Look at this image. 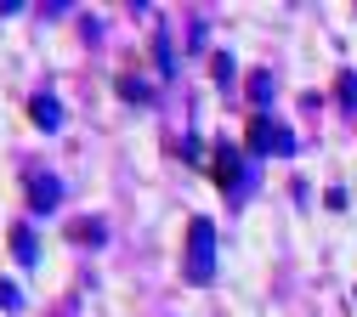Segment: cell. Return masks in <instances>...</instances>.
Segmentation results:
<instances>
[{
    "label": "cell",
    "mask_w": 357,
    "mask_h": 317,
    "mask_svg": "<svg viewBox=\"0 0 357 317\" xmlns=\"http://www.w3.org/2000/svg\"><path fill=\"white\" fill-rule=\"evenodd\" d=\"M215 278V226L204 215L188 221V284H210Z\"/></svg>",
    "instance_id": "1"
},
{
    "label": "cell",
    "mask_w": 357,
    "mask_h": 317,
    "mask_svg": "<svg viewBox=\"0 0 357 317\" xmlns=\"http://www.w3.org/2000/svg\"><path fill=\"white\" fill-rule=\"evenodd\" d=\"M244 142H250V153H278V159H289V153H295V130H284L278 119L255 114V119H250V136H244Z\"/></svg>",
    "instance_id": "2"
},
{
    "label": "cell",
    "mask_w": 357,
    "mask_h": 317,
    "mask_svg": "<svg viewBox=\"0 0 357 317\" xmlns=\"http://www.w3.org/2000/svg\"><path fill=\"white\" fill-rule=\"evenodd\" d=\"M210 176H215V187H238L244 181V170H238V148H227V142H215V153H210Z\"/></svg>",
    "instance_id": "3"
},
{
    "label": "cell",
    "mask_w": 357,
    "mask_h": 317,
    "mask_svg": "<svg viewBox=\"0 0 357 317\" xmlns=\"http://www.w3.org/2000/svg\"><path fill=\"white\" fill-rule=\"evenodd\" d=\"M57 199H63V187H57V176H29V204H34V215H46V210H57Z\"/></svg>",
    "instance_id": "4"
},
{
    "label": "cell",
    "mask_w": 357,
    "mask_h": 317,
    "mask_svg": "<svg viewBox=\"0 0 357 317\" xmlns=\"http://www.w3.org/2000/svg\"><path fill=\"white\" fill-rule=\"evenodd\" d=\"M12 261H17V266H34V261H40V238H34L29 221L12 226Z\"/></svg>",
    "instance_id": "5"
},
{
    "label": "cell",
    "mask_w": 357,
    "mask_h": 317,
    "mask_svg": "<svg viewBox=\"0 0 357 317\" xmlns=\"http://www.w3.org/2000/svg\"><path fill=\"white\" fill-rule=\"evenodd\" d=\"M29 119H34L40 130H57V125H63V108H57V97H34V102H29Z\"/></svg>",
    "instance_id": "6"
},
{
    "label": "cell",
    "mask_w": 357,
    "mask_h": 317,
    "mask_svg": "<svg viewBox=\"0 0 357 317\" xmlns=\"http://www.w3.org/2000/svg\"><path fill=\"white\" fill-rule=\"evenodd\" d=\"M23 306V295H17V284H0V311H17Z\"/></svg>",
    "instance_id": "7"
},
{
    "label": "cell",
    "mask_w": 357,
    "mask_h": 317,
    "mask_svg": "<svg viewBox=\"0 0 357 317\" xmlns=\"http://www.w3.org/2000/svg\"><path fill=\"white\" fill-rule=\"evenodd\" d=\"M250 97H255V102H266V97H273V79H266V74H255V85H250Z\"/></svg>",
    "instance_id": "8"
},
{
    "label": "cell",
    "mask_w": 357,
    "mask_h": 317,
    "mask_svg": "<svg viewBox=\"0 0 357 317\" xmlns=\"http://www.w3.org/2000/svg\"><path fill=\"white\" fill-rule=\"evenodd\" d=\"M340 102H357V74H346V79H340Z\"/></svg>",
    "instance_id": "9"
}]
</instances>
